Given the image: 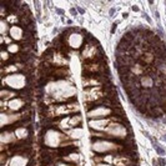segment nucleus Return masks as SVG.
I'll list each match as a JSON object with an SVG mask.
<instances>
[{"mask_svg": "<svg viewBox=\"0 0 166 166\" xmlns=\"http://www.w3.org/2000/svg\"><path fill=\"white\" fill-rule=\"evenodd\" d=\"M8 30L10 31V29L8 28V24H6V21H5V20H2V21H0V32H2V34L4 35V34H5V32H6Z\"/></svg>", "mask_w": 166, "mask_h": 166, "instance_id": "obj_20", "label": "nucleus"}, {"mask_svg": "<svg viewBox=\"0 0 166 166\" xmlns=\"http://www.w3.org/2000/svg\"><path fill=\"white\" fill-rule=\"evenodd\" d=\"M110 124L109 119H101V120H91L89 121V126L94 130H105L108 125Z\"/></svg>", "mask_w": 166, "mask_h": 166, "instance_id": "obj_8", "label": "nucleus"}, {"mask_svg": "<svg viewBox=\"0 0 166 166\" xmlns=\"http://www.w3.org/2000/svg\"><path fill=\"white\" fill-rule=\"evenodd\" d=\"M10 38L14 40H20L23 38V29L19 26H13L10 28Z\"/></svg>", "mask_w": 166, "mask_h": 166, "instance_id": "obj_12", "label": "nucleus"}, {"mask_svg": "<svg viewBox=\"0 0 166 166\" xmlns=\"http://www.w3.org/2000/svg\"><path fill=\"white\" fill-rule=\"evenodd\" d=\"M66 161H79L81 160V156L79 154H70L68 157H65Z\"/></svg>", "mask_w": 166, "mask_h": 166, "instance_id": "obj_21", "label": "nucleus"}, {"mask_svg": "<svg viewBox=\"0 0 166 166\" xmlns=\"http://www.w3.org/2000/svg\"><path fill=\"white\" fill-rule=\"evenodd\" d=\"M4 41H5L6 44H9V45H10V41H11V40H10V38H5V39H4Z\"/></svg>", "mask_w": 166, "mask_h": 166, "instance_id": "obj_27", "label": "nucleus"}, {"mask_svg": "<svg viewBox=\"0 0 166 166\" xmlns=\"http://www.w3.org/2000/svg\"><path fill=\"white\" fill-rule=\"evenodd\" d=\"M111 114V110L109 108H104V106H100V108H96L91 111L87 113V116L91 117V119H99V117H104L106 115H110Z\"/></svg>", "mask_w": 166, "mask_h": 166, "instance_id": "obj_6", "label": "nucleus"}, {"mask_svg": "<svg viewBox=\"0 0 166 166\" xmlns=\"http://www.w3.org/2000/svg\"><path fill=\"white\" fill-rule=\"evenodd\" d=\"M23 105H24V101L21 100V99H13V100H10V101L8 103L9 109L13 110V111H18V110H20V108H21Z\"/></svg>", "mask_w": 166, "mask_h": 166, "instance_id": "obj_13", "label": "nucleus"}, {"mask_svg": "<svg viewBox=\"0 0 166 166\" xmlns=\"http://www.w3.org/2000/svg\"><path fill=\"white\" fill-rule=\"evenodd\" d=\"M5 85H8L9 87L11 89H23L25 85H26V80H25V76L21 75V74H13V75H9L4 79L3 81Z\"/></svg>", "mask_w": 166, "mask_h": 166, "instance_id": "obj_4", "label": "nucleus"}, {"mask_svg": "<svg viewBox=\"0 0 166 166\" xmlns=\"http://www.w3.org/2000/svg\"><path fill=\"white\" fill-rule=\"evenodd\" d=\"M100 89H90L84 91V100L86 101H95L96 99L100 96Z\"/></svg>", "mask_w": 166, "mask_h": 166, "instance_id": "obj_10", "label": "nucleus"}, {"mask_svg": "<svg viewBox=\"0 0 166 166\" xmlns=\"http://www.w3.org/2000/svg\"><path fill=\"white\" fill-rule=\"evenodd\" d=\"M69 135H70V138H73V139H80V136L83 135V131H81L80 129H75V130H73L71 132H69Z\"/></svg>", "mask_w": 166, "mask_h": 166, "instance_id": "obj_19", "label": "nucleus"}, {"mask_svg": "<svg viewBox=\"0 0 166 166\" xmlns=\"http://www.w3.org/2000/svg\"><path fill=\"white\" fill-rule=\"evenodd\" d=\"M68 43L71 48L79 49L83 44V36L79 34V32H73V34H70L69 38H68Z\"/></svg>", "mask_w": 166, "mask_h": 166, "instance_id": "obj_7", "label": "nucleus"}, {"mask_svg": "<svg viewBox=\"0 0 166 166\" xmlns=\"http://www.w3.org/2000/svg\"><path fill=\"white\" fill-rule=\"evenodd\" d=\"M15 135H16V138H19V139H25L26 136H28V130L26 129H24V127H19V129H16L15 130Z\"/></svg>", "mask_w": 166, "mask_h": 166, "instance_id": "obj_16", "label": "nucleus"}, {"mask_svg": "<svg viewBox=\"0 0 166 166\" xmlns=\"http://www.w3.org/2000/svg\"><path fill=\"white\" fill-rule=\"evenodd\" d=\"M131 71L134 74H136V75H139V74L143 73V66H140V64H136V65H134L131 68Z\"/></svg>", "mask_w": 166, "mask_h": 166, "instance_id": "obj_22", "label": "nucleus"}, {"mask_svg": "<svg viewBox=\"0 0 166 166\" xmlns=\"http://www.w3.org/2000/svg\"><path fill=\"white\" fill-rule=\"evenodd\" d=\"M18 50H19V46L15 45V44H10V45L8 46V51H9V53H16Z\"/></svg>", "mask_w": 166, "mask_h": 166, "instance_id": "obj_23", "label": "nucleus"}, {"mask_svg": "<svg viewBox=\"0 0 166 166\" xmlns=\"http://www.w3.org/2000/svg\"><path fill=\"white\" fill-rule=\"evenodd\" d=\"M141 85H143L144 87H151V86L154 85V81H152V79H151L150 76H144V78L141 79Z\"/></svg>", "mask_w": 166, "mask_h": 166, "instance_id": "obj_17", "label": "nucleus"}, {"mask_svg": "<svg viewBox=\"0 0 166 166\" xmlns=\"http://www.w3.org/2000/svg\"><path fill=\"white\" fill-rule=\"evenodd\" d=\"M49 89H51L48 91L54 96L55 101H65L66 99L76 95V89L71 86L68 81H64V80L57 83H51L49 85Z\"/></svg>", "mask_w": 166, "mask_h": 166, "instance_id": "obj_1", "label": "nucleus"}, {"mask_svg": "<svg viewBox=\"0 0 166 166\" xmlns=\"http://www.w3.org/2000/svg\"><path fill=\"white\" fill-rule=\"evenodd\" d=\"M15 140V135L11 134V132L9 131H5L2 134V136H0V141H2V144H9V143H13Z\"/></svg>", "mask_w": 166, "mask_h": 166, "instance_id": "obj_14", "label": "nucleus"}, {"mask_svg": "<svg viewBox=\"0 0 166 166\" xmlns=\"http://www.w3.org/2000/svg\"><path fill=\"white\" fill-rule=\"evenodd\" d=\"M28 165V159L20 156V155H15L11 157V160H9L8 166H26Z\"/></svg>", "mask_w": 166, "mask_h": 166, "instance_id": "obj_11", "label": "nucleus"}, {"mask_svg": "<svg viewBox=\"0 0 166 166\" xmlns=\"http://www.w3.org/2000/svg\"><path fill=\"white\" fill-rule=\"evenodd\" d=\"M120 146L116 145L115 143L110 141H104V140H99L92 144V150L96 152H106V151H116Z\"/></svg>", "mask_w": 166, "mask_h": 166, "instance_id": "obj_5", "label": "nucleus"}, {"mask_svg": "<svg viewBox=\"0 0 166 166\" xmlns=\"http://www.w3.org/2000/svg\"><path fill=\"white\" fill-rule=\"evenodd\" d=\"M99 166H110V165H103V164H100V165H99Z\"/></svg>", "mask_w": 166, "mask_h": 166, "instance_id": "obj_28", "label": "nucleus"}, {"mask_svg": "<svg viewBox=\"0 0 166 166\" xmlns=\"http://www.w3.org/2000/svg\"><path fill=\"white\" fill-rule=\"evenodd\" d=\"M115 162V165L117 166H131V161L126 157H116L115 160H113Z\"/></svg>", "mask_w": 166, "mask_h": 166, "instance_id": "obj_15", "label": "nucleus"}, {"mask_svg": "<svg viewBox=\"0 0 166 166\" xmlns=\"http://www.w3.org/2000/svg\"><path fill=\"white\" fill-rule=\"evenodd\" d=\"M104 160H105L106 162H111V161H113V156H106Z\"/></svg>", "mask_w": 166, "mask_h": 166, "instance_id": "obj_26", "label": "nucleus"}, {"mask_svg": "<svg viewBox=\"0 0 166 166\" xmlns=\"http://www.w3.org/2000/svg\"><path fill=\"white\" fill-rule=\"evenodd\" d=\"M2 57H3V60H6V59H8V54H6L5 51H3V53H2Z\"/></svg>", "mask_w": 166, "mask_h": 166, "instance_id": "obj_25", "label": "nucleus"}, {"mask_svg": "<svg viewBox=\"0 0 166 166\" xmlns=\"http://www.w3.org/2000/svg\"><path fill=\"white\" fill-rule=\"evenodd\" d=\"M0 96H2L3 100H9L10 97L14 96V92H10L8 90H2V92H0Z\"/></svg>", "mask_w": 166, "mask_h": 166, "instance_id": "obj_18", "label": "nucleus"}, {"mask_svg": "<svg viewBox=\"0 0 166 166\" xmlns=\"http://www.w3.org/2000/svg\"><path fill=\"white\" fill-rule=\"evenodd\" d=\"M106 134L113 136V138H119V139H124L127 136V130L125 126H122L121 124L117 122H110L108 125V127L105 129Z\"/></svg>", "mask_w": 166, "mask_h": 166, "instance_id": "obj_3", "label": "nucleus"}, {"mask_svg": "<svg viewBox=\"0 0 166 166\" xmlns=\"http://www.w3.org/2000/svg\"><path fill=\"white\" fill-rule=\"evenodd\" d=\"M6 71H8V73H15V71H16V68H15V66H8Z\"/></svg>", "mask_w": 166, "mask_h": 166, "instance_id": "obj_24", "label": "nucleus"}, {"mask_svg": "<svg viewBox=\"0 0 166 166\" xmlns=\"http://www.w3.org/2000/svg\"><path fill=\"white\" fill-rule=\"evenodd\" d=\"M20 117H21V115H19V114H16V115H8V114L3 113V114H2V117H0V125L5 126V125H8V124H13V122H15L16 120H19Z\"/></svg>", "mask_w": 166, "mask_h": 166, "instance_id": "obj_9", "label": "nucleus"}, {"mask_svg": "<svg viewBox=\"0 0 166 166\" xmlns=\"http://www.w3.org/2000/svg\"><path fill=\"white\" fill-rule=\"evenodd\" d=\"M65 140H69V139L65 135L60 134L59 131H55V130H49L45 134V138H44V143L50 147H57Z\"/></svg>", "mask_w": 166, "mask_h": 166, "instance_id": "obj_2", "label": "nucleus"}]
</instances>
